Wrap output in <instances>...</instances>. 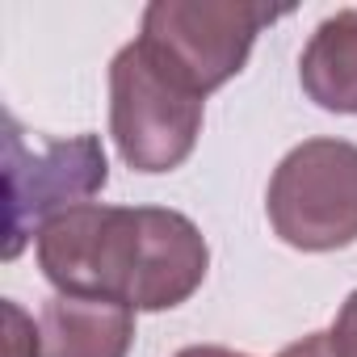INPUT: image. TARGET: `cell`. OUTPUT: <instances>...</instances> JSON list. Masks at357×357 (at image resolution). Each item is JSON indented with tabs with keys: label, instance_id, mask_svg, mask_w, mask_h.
<instances>
[{
	"label": "cell",
	"instance_id": "1",
	"mask_svg": "<svg viewBox=\"0 0 357 357\" xmlns=\"http://www.w3.org/2000/svg\"><path fill=\"white\" fill-rule=\"evenodd\" d=\"M34 252L55 294L118 298L130 311L190 303L211 269L198 223L164 206H72L38 227Z\"/></svg>",
	"mask_w": 357,
	"mask_h": 357
},
{
	"label": "cell",
	"instance_id": "2",
	"mask_svg": "<svg viewBox=\"0 0 357 357\" xmlns=\"http://www.w3.org/2000/svg\"><path fill=\"white\" fill-rule=\"evenodd\" d=\"M286 9L252 0H151L143 9V55L194 97H211L244 72L252 43Z\"/></svg>",
	"mask_w": 357,
	"mask_h": 357
},
{
	"label": "cell",
	"instance_id": "3",
	"mask_svg": "<svg viewBox=\"0 0 357 357\" xmlns=\"http://www.w3.org/2000/svg\"><path fill=\"white\" fill-rule=\"evenodd\" d=\"M269 223L298 252L357 244V143L307 139L282 155L265 194Z\"/></svg>",
	"mask_w": 357,
	"mask_h": 357
},
{
	"label": "cell",
	"instance_id": "4",
	"mask_svg": "<svg viewBox=\"0 0 357 357\" xmlns=\"http://www.w3.org/2000/svg\"><path fill=\"white\" fill-rule=\"evenodd\" d=\"M109 135L135 172L181 168L202 135V97L172 84L139 43L109 63Z\"/></svg>",
	"mask_w": 357,
	"mask_h": 357
},
{
	"label": "cell",
	"instance_id": "5",
	"mask_svg": "<svg viewBox=\"0 0 357 357\" xmlns=\"http://www.w3.org/2000/svg\"><path fill=\"white\" fill-rule=\"evenodd\" d=\"M109 181L105 147L97 135L51 139L30 147L22 126L9 118L5 130V185H9V227H5V257L13 261L38 227L72 206H84Z\"/></svg>",
	"mask_w": 357,
	"mask_h": 357
},
{
	"label": "cell",
	"instance_id": "6",
	"mask_svg": "<svg viewBox=\"0 0 357 357\" xmlns=\"http://www.w3.org/2000/svg\"><path fill=\"white\" fill-rule=\"evenodd\" d=\"M43 357H126L135 344V311L118 298L51 294L38 315Z\"/></svg>",
	"mask_w": 357,
	"mask_h": 357
},
{
	"label": "cell",
	"instance_id": "7",
	"mask_svg": "<svg viewBox=\"0 0 357 357\" xmlns=\"http://www.w3.org/2000/svg\"><path fill=\"white\" fill-rule=\"evenodd\" d=\"M303 93L332 114H357V9H340L315 26L298 59Z\"/></svg>",
	"mask_w": 357,
	"mask_h": 357
},
{
	"label": "cell",
	"instance_id": "8",
	"mask_svg": "<svg viewBox=\"0 0 357 357\" xmlns=\"http://www.w3.org/2000/svg\"><path fill=\"white\" fill-rule=\"evenodd\" d=\"M332 344L340 357H357V290L344 298V307L332 324Z\"/></svg>",
	"mask_w": 357,
	"mask_h": 357
},
{
	"label": "cell",
	"instance_id": "9",
	"mask_svg": "<svg viewBox=\"0 0 357 357\" xmlns=\"http://www.w3.org/2000/svg\"><path fill=\"white\" fill-rule=\"evenodd\" d=\"M278 357H340V353H336V344H332V332H311V336L286 344Z\"/></svg>",
	"mask_w": 357,
	"mask_h": 357
},
{
	"label": "cell",
	"instance_id": "10",
	"mask_svg": "<svg viewBox=\"0 0 357 357\" xmlns=\"http://www.w3.org/2000/svg\"><path fill=\"white\" fill-rule=\"evenodd\" d=\"M176 357H248V353H236V349H223V344H190Z\"/></svg>",
	"mask_w": 357,
	"mask_h": 357
}]
</instances>
